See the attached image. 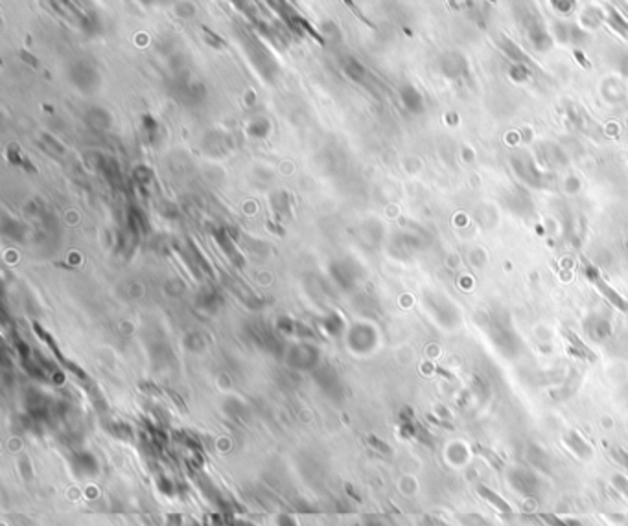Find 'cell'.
I'll return each instance as SVG.
<instances>
[{
    "instance_id": "3",
    "label": "cell",
    "mask_w": 628,
    "mask_h": 526,
    "mask_svg": "<svg viewBox=\"0 0 628 526\" xmlns=\"http://www.w3.org/2000/svg\"><path fill=\"white\" fill-rule=\"evenodd\" d=\"M478 493H479V497L485 499V501H487L488 504H490V506L496 508L497 512L512 513L511 504H509V502H506L503 497H499V495H497V493L494 492V489H490V488H488V486H485V484H479Z\"/></svg>"
},
{
    "instance_id": "1",
    "label": "cell",
    "mask_w": 628,
    "mask_h": 526,
    "mask_svg": "<svg viewBox=\"0 0 628 526\" xmlns=\"http://www.w3.org/2000/svg\"><path fill=\"white\" fill-rule=\"evenodd\" d=\"M506 482L511 484V488L520 495L525 497H536L540 492V478L536 477L535 471L531 469L516 466L506 473Z\"/></svg>"
},
{
    "instance_id": "4",
    "label": "cell",
    "mask_w": 628,
    "mask_h": 526,
    "mask_svg": "<svg viewBox=\"0 0 628 526\" xmlns=\"http://www.w3.org/2000/svg\"><path fill=\"white\" fill-rule=\"evenodd\" d=\"M527 459H529V462H531L532 466H536V468L540 469V471H549V459L544 454V451H542L540 447L531 445L529 451H527Z\"/></svg>"
},
{
    "instance_id": "6",
    "label": "cell",
    "mask_w": 628,
    "mask_h": 526,
    "mask_svg": "<svg viewBox=\"0 0 628 526\" xmlns=\"http://www.w3.org/2000/svg\"><path fill=\"white\" fill-rule=\"evenodd\" d=\"M542 519L549 526H580L577 521H565V519H560L556 515H542Z\"/></svg>"
},
{
    "instance_id": "7",
    "label": "cell",
    "mask_w": 628,
    "mask_h": 526,
    "mask_svg": "<svg viewBox=\"0 0 628 526\" xmlns=\"http://www.w3.org/2000/svg\"><path fill=\"white\" fill-rule=\"evenodd\" d=\"M463 522L466 526H490V522H487L481 515H464Z\"/></svg>"
},
{
    "instance_id": "2",
    "label": "cell",
    "mask_w": 628,
    "mask_h": 526,
    "mask_svg": "<svg viewBox=\"0 0 628 526\" xmlns=\"http://www.w3.org/2000/svg\"><path fill=\"white\" fill-rule=\"evenodd\" d=\"M564 442H565V445H568V447L571 449V453L577 456V459L589 460L591 456H594V449L589 447L588 442H586V440L582 438L579 433H575V430L568 433V435L564 436Z\"/></svg>"
},
{
    "instance_id": "8",
    "label": "cell",
    "mask_w": 628,
    "mask_h": 526,
    "mask_svg": "<svg viewBox=\"0 0 628 526\" xmlns=\"http://www.w3.org/2000/svg\"><path fill=\"white\" fill-rule=\"evenodd\" d=\"M614 454H615V460H617L619 463H623L624 468L628 469V453H627V451L619 449V451H615Z\"/></svg>"
},
{
    "instance_id": "5",
    "label": "cell",
    "mask_w": 628,
    "mask_h": 526,
    "mask_svg": "<svg viewBox=\"0 0 628 526\" xmlns=\"http://www.w3.org/2000/svg\"><path fill=\"white\" fill-rule=\"evenodd\" d=\"M612 484H614V488L621 493V497L628 501V478L624 477V475L617 473L612 477Z\"/></svg>"
}]
</instances>
